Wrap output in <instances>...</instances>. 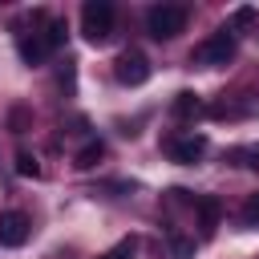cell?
Segmentation results:
<instances>
[{"mask_svg": "<svg viewBox=\"0 0 259 259\" xmlns=\"http://www.w3.org/2000/svg\"><path fill=\"white\" fill-rule=\"evenodd\" d=\"M81 32L89 45H105L113 32V4L109 0H89L81 8Z\"/></svg>", "mask_w": 259, "mask_h": 259, "instance_id": "6da1fadb", "label": "cell"}, {"mask_svg": "<svg viewBox=\"0 0 259 259\" xmlns=\"http://www.w3.org/2000/svg\"><path fill=\"white\" fill-rule=\"evenodd\" d=\"M146 28H150L154 40H174L186 28V8L182 4H154L146 12Z\"/></svg>", "mask_w": 259, "mask_h": 259, "instance_id": "7a4b0ae2", "label": "cell"}, {"mask_svg": "<svg viewBox=\"0 0 259 259\" xmlns=\"http://www.w3.org/2000/svg\"><path fill=\"white\" fill-rule=\"evenodd\" d=\"M235 49H239V45H235V32H231V28H219V32H210V36L190 53V61H194V65H227V61L235 57Z\"/></svg>", "mask_w": 259, "mask_h": 259, "instance_id": "3957f363", "label": "cell"}, {"mask_svg": "<svg viewBox=\"0 0 259 259\" xmlns=\"http://www.w3.org/2000/svg\"><path fill=\"white\" fill-rule=\"evenodd\" d=\"M113 77H117L121 85H146V81H150V61H146L138 49H125V53H117V61H113Z\"/></svg>", "mask_w": 259, "mask_h": 259, "instance_id": "277c9868", "label": "cell"}, {"mask_svg": "<svg viewBox=\"0 0 259 259\" xmlns=\"http://www.w3.org/2000/svg\"><path fill=\"white\" fill-rule=\"evenodd\" d=\"M174 162H182V166H190V162H198L202 154H206V138L202 134H186V138H166V146H162Z\"/></svg>", "mask_w": 259, "mask_h": 259, "instance_id": "5b68a950", "label": "cell"}, {"mask_svg": "<svg viewBox=\"0 0 259 259\" xmlns=\"http://www.w3.org/2000/svg\"><path fill=\"white\" fill-rule=\"evenodd\" d=\"M28 231H32V223H28L24 210H4L0 214V243L4 247H20L28 239Z\"/></svg>", "mask_w": 259, "mask_h": 259, "instance_id": "8992f818", "label": "cell"}, {"mask_svg": "<svg viewBox=\"0 0 259 259\" xmlns=\"http://www.w3.org/2000/svg\"><path fill=\"white\" fill-rule=\"evenodd\" d=\"M194 210H198V227H202V235H214V231H219V219H223V202H219L214 194H202V198L194 202Z\"/></svg>", "mask_w": 259, "mask_h": 259, "instance_id": "52a82bcc", "label": "cell"}, {"mask_svg": "<svg viewBox=\"0 0 259 259\" xmlns=\"http://www.w3.org/2000/svg\"><path fill=\"white\" fill-rule=\"evenodd\" d=\"M16 45H20L24 65H40V61H45V53H49V45H45V36H40V32H20V36H16Z\"/></svg>", "mask_w": 259, "mask_h": 259, "instance_id": "ba28073f", "label": "cell"}, {"mask_svg": "<svg viewBox=\"0 0 259 259\" xmlns=\"http://www.w3.org/2000/svg\"><path fill=\"white\" fill-rule=\"evenodd\" d=\"M198 113H202V97L190 93V89H182L174 97V117H198Z\"/></svg>", "mask_w": 259, "mask_h": 259, "instance_id": "9c48e42d", "label": "cell"}, {"mask_svg": "<svg viewBox=\"0 0 259 259\" xmlns=\"http://www.w3.org/2000/svg\"><path fill=\"white\" fill-rule=\"evenodd\" d=\"M101 158H105V146H101V142H85V146L77 150L73 166H77V170H93V166H97Z\"/></svg>", "mask_w": 259, "mask_h": 259, "instance_id": "30bf717a", "label": "cell"}, {"mask_svg": "<svg viewBox=\"0 0 259 259\" xmlns=\"http://www.w3.org/2000/svg\"><path fill=\"white\" fill-rule=\"evenodd\" d=\"M40 36H45L49 49H61L65 36H69V28H65V20H45V32H40Z\"/></svg>", "mask_w": 259, "mask_h": 259, "instance_id": "8fae6325", "label": "cell"}, {"mask_svg": "<svg viewBox=\"0 0 259 259\" xmlns=\"http://www.w3.org/2000/svg\"><path fill=\"white\" fill-rule=\"evenodd\" d=\"M170 255H174V259H194V239L170 231Z\"/></svg>", "mask_w": 259, "mask_h": 259, "instance_id": "7c38bea8", "label": "cell"}, {"mask_svg": "<svg viewBox=\"0 0 259 259\" xmlns=\"http://www.w3.org/2000/svg\"><path fill=\"white\" fill-rule=\"evenodd\" d=\"M239 223H243V227H259V190H255V194L243 202V210H239Z\"/></svg>", "mask_w": 259, "mask_h": 259, "instance_id": "4fadbf2b", "label": "cell"}, {"mask_svg": "<svg viewBox=\"0 0 259 259\" xmlns=\"http://www.w3.org/2000/svg\"><path fill=\"white\" fill-rule=\"evenodd\" d=\"M16 174H20V178H36V174H40V166H36V158L20 150V154H16Z\"/></svg>", "mask_w": 259, "mask_h": 259, "instance_id": "5bb4252c", "label": "cell"}, {"mask_svg": "<svg viewBox=\"0 0 259 259\" xmlns=\"http://www.w3.org/2000/svg\"><path fill=\"white\" fill-rule=\"evenodd\" d=\"M134 251H138V243H134V239H121V243H117L113 251H105L101 259H134Z\"/></svg>", "mask_w": 259, "mask_h": 259, "instance_id": "9a60e30c", "label": "cell"}, {"mask_svg": "<svg viewBox=\"0 0 259 259\" xmlns=\"http://www.w3.org/2000/svg\"><path fill=\"white\" fill-rule=\"evenodd\" d=\"M247 24H255V8H235V16H231V32H235V28H247Z\"/></svg>", "mask_w": 259, "mask_h": 259, "instance_id": "2e32d148", "label": "cell"}, {"mask_svg": "<svg viewBox=\"0 0 259 259\" xmlns=\"http://www.w3.org/2000/svg\"><path fill=\"white\" fill-rule=\"evenodd\" d=\"M12 130L24 134V109H12Z\"/></svg>", "mask_w": 259, "mask_h": 259, "instance_id": "e0dca14e", "label": "cell"}, {"mask_svg": "<svg viewBox=\"0 0 259 259\" xmlns=\"http://www.w3.org/2000/svg\"><path fill=\"white\" fill-rule=\"evenodd\" d=\"M247 158H251L247 166H255V170H259V146H255V150H247Z\"/></svg>", "mask_w": 259, "mask_h": 259, "instance_id": "ac0fdd59", "label": "cell"}]
</instances>
